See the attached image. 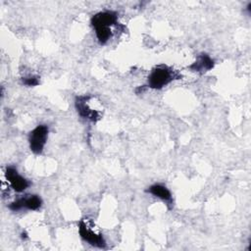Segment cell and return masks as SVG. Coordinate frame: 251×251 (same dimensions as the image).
<instances>
[{
    "label": "cell",
    "instance_id": "6da1fadb",
    "mask_svg": "<svg viewBox=\"0 0 251 251\" xmlns=\"http://www.w3.org/2000/svg\"><path fill=\"white\" fill-rule=\"evenodd\" d=\"M91 25L95 29L96 37L100 44H106L113 36V26H118L117 12L106 10L95 14L91 18Z\"/></svg>",
    "mask_w": 251,
    "mask_h": 251
},
{
    "label": "cell",
    "instance_id": "7a4b0ae2",
    "mask_svg": "<svg viewBox=\"0 0 251 251\" xmlns=\"http://www.w3.org/2000/svg\"><path fill=\"white\" fill-rule=\"evenodd\" d=\"M181 77L178 71L165 64L154 67L147 78L146 86L152 89H162L175 79Z\"/></svg>",
    "mask_w": 251,
    "mask_h": 251
},
{
    "label": "cell",
    "instance_id": "3957f363",
    "mask_svg": "<svg viewBox=\"0 0 251 251\" xmlns=\"http://www.w3.org/2000/svg\"><path fill=\"white\" fill-rule=\"evenodd\" d=\"M94 95H79L75 97V106L77 114L84 120L90 122H97L101 119L103 110L100 107H92L91 102L93 101Z\"/></svg>",
    "mask_w": 251,
    "mask_h": 251
},
{
    "label": "cell",
    "instance_id": "277c9868",
    "mask_svg": "<svg viewBox=\"0 0 251 251\" xmlns=\"http://www.w3.org/2000/svg\"><path fill=\"white\" fill-rule=\"evenodd\" d=\"M78 233L80 237L89 243L90 245L97 248H105L106 241L99 231H97L91 221L82 219L78 223Z\"/></svg>",
    "mask_w": 251,
    "mask_h": 251
},
{
    "label": "cell",
    "instance_id": "5b68a950",
    "mask_svg": "<svg viewBox=\"0 0 251 251\" xmlns=\"http://www.w3.org/2000/svg\"><path fill=\"white\" fill-rule=\"evenodd\" d=\"M48 126L45 125H38L28 134V144L30 150L34 154H41L48 138Z\"/></svg>",
    "mask_w": 251,
    "mask_h": 251
},
{
    "label": "cell",
    "instance_id": "8992f818",
    "mask_svg": "<svg viewBox=\"0 0 251 251\" xmlns=\"http://www.w3.org/2000/svg\"><path fill=\"white\" fill-rule=\"evenodd\" d=\"M41 206H42V199L38 195L27 194L13 201L8 208L13 212H19L22 210L36 211Z\"/></svg>",
    "mask_w": 251,
    "mask_h": 251
},
{
    "label": "cell",
    "instance_id": "52a82bcc",
    "mask_svg": "<svg viewBox=\"0 0 251 251\" xmlns=\"http://www.w3.org/2000/svg\"><path fill=\"white\" fill-rule=\"evenodd\" d=\"M5 176L16 192H23L30 185V181L21 176L18 173L17 169L13 166H9L6 168Z\"/></svg>",
    "mask_w": 251,
    "mask_h": 251
},
{
    "label": "cell",
    "instance_id": "ba28073f",
    "mask_svg": "<svg viewBox=\"0 0 251 251\" xmlns=\"http://www.w3.org/2000/svg\"><path fill=\"white\" fill-rule=\"evenodd\" d=\"M215 66L214 60L206 53H201L197 56L196 60L188 67L189 70L198 74H204L212 70Z\"/></svg>",
    "mask_w": 251,
    "mask_h": 251
},
{
    "label": "cell",
    "instance_id": "9c48e42d",
    "mask_svg": "<svg viewBox=\"0 0 251 251\" xmlns=\"http://www.w3.org/2000/svg\"><path fill=\"white\" fill-rule=\"evenodd\" d=\"M146 192L152 194L153 196L165 201L169 207V209L173 208V197L171 191L163 184L156 183L151 185L146 189Z\"/></svg>",
    "mask_w": 251,
    "mask_h": 251
},
{
    "label": "cell",
    "instance_id": "30bf717a",
    "mask_svg": "<svg viewBox=\"0 0 251 251\" xmlns=\"http://www.w3.org/2000/svg\"><path fill=\"white\" fill-rule=\"evenodd\" d=\"M22 82L26 86H35L39 83V77L36 75H28L22 78Z\"/></svg>",
    "mask_w": 251,
    "mask_h": 251
}]
</instances>
